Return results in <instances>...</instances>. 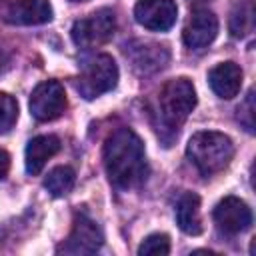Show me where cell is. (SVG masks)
I'll use <instances>...</instances> for the list:
<instances>
[{"label": "cell", "instance_id": "11", "mask_svg": "<svg viewBox=\"0 0 256 256\" xmlns=\"http://www.w3.org/2000/svg\"><path fill=\"white\" fill-rule=\"evenodd\" d=\"M124 52L138 74H154L162 70L170 60L168 48L156 42H130L126 44Z\"/></svg>", "mask_w": 256, "mask_h": 256}, {"label": "cell", "instance_id": "12", "mask_svg": "<svg viewBox=\"0 0 256 256\" xmlns=\"http://www.w3.org/2000/svg\"><path fill=\"white\" fill-rule=\"evenodd\" d=\"M216 34H218V18L210 10H194L184 26L182 40L188 48L200 50L212 44Z\"/></svg>", "mask_w": 256, "mask_h": 256}, {"label": "cell", "instance_id": "8", "mask_svg": "<svg viewBox=\"0 0 256 256\" xmlns=\"http://www.w3.org/2000/svg\"><path fill=\"white\" fill-rule=\"evenodd\" d=\"M0 14L8 24L36 26L52 20V6L48 0H6Z\"/></svg>", "mask_w": 256, "mask_h": 256}, {"label": "cell", "instance_id": "18", "mask_svg": "<svg viewBox=\"0 0 256 256\" xmlns=\"http://www.w3.org/2000/svg\"><path fill=\"white\" fill-rule=\"evenodd\" d=\"M168 252H170V238L168 234H160V232L146 236L138 248L140 256H164Z\"/></svg>", "mask_w": 256, "mask_h": 256}, {"label": "cell", "instance_id": "21", "mask_svg": "<svg viewBox=\"0 0 256 256\" xmlns=\"http://www.w3.org/2000/svg\"><path fill=\"white\" fill-rule=\"evenodd\" d=\"M8 168H10V154H8L6 150L0 148V180L6 176Z\"/></svg>", "mask_w": 256, "mask_h": 256}, {"label": "cell", "instance_id": "17", "mask_svg": "<svg viewBox=\"0 0 256 256\" xmlns=\"http://www.w3.org/2000/svg\"><path fill=\"white\" fill-rule=\"evenodd\" d=\"M252 22H254V10H252V0H240L232 14H230V32L236 38L246 36L252 30Z\"/></svg>", "mask_w": 256, "mask_h": 256}, {"label": "cell", "instance_id": "4", "mask_svg": "<svg viewBox=\"0 0 256 256\" xmlns=\"http://www.w3.org/2000/svg\"><path fill=\"white\" fill-rule=\"evenodd\" d=\"M116 82H118V66L114 58L108 54H98L86 64V68L76 78V90L80 92L82 98L94 100L110 92L116 86Z\"/></svg>", "mask_w": 256, "mask_h": 256}, {"label": "cell", "instance_id": "19", "mask_svg": "<svg viewBox=\"0 0 256 256\" xmlns=\"http://www.w3.org/2000/svg\"><path fill=\"white\" fill-rule=\"evenodd\" d=\"M18 118V102L6 94L0 92V134H6Z\"/></svg>", "mask_w": 256, "mask_h": 256}, {"label": "cell", "instance_id": "16", "mask_svg": "<svg viewBox=\"0 0 256 256\" xmlns=\"http://www.w3.org/2000/svg\"><path fill=\"white\" fill-rule=\"evenodd\" d=\"M74 182H76V172L70 166H56L44 178V188L58 198V196H66L74 188Z\"/></svg>", "mask_w": 256, "mask_h": 256}, {"label": "cell", "instance_id": "7", "mask_svg": "<svg viewBox=\"0 0 256 256\" xmlns=\"http://www.w3.org/2000/svg\"><path fill=\"white\" fill-rule=\"evenodd\" d=\"M30 114L38 122H50L56 120L68 106L64 86L58 80H46L40 82L32 94H30Z\"/></svg>", "mask_w": 256, "mask_h": 256}, {"label": "cell", "instance_id": "9", "mask_svg": "<svg viewBox=\"0 0 256 256\" xmlns=\"http://www.w3.org/2000/svg\"><path fill=\"white\" fill-rule=\"evenodd\" d=\"M178 8L174 0H138L134 6V18L140 26L154 32L170 30L176 22Z\"/></svg>", "mask_w": 256, "mask_h": 256}, {"label": "cell", "instance_id": "10", "mask_svg": "<svg viewBox=\"0 0 256 256\" xmlns=\"http://www.w3.org/2000/svg\"><path fill=\"white\" fill-rule=\"evenodd\" d=\"M214 222L226 234H240L252 226V210L248 204L236 196H226L220 200L212 212Z\"/></svg>", "mask_w": 256, "mask_h": 256}, {"label": "cell", "instance_id": "2", "mask_svg": "<svg viewBox=\"0 0 256 256\" xmlns=\"http://www.w3.org/2000/svg\"><path fill=\"white\" fill-rule=\"evenodd\" d=\"M194 108H196V90L188 78H172L160 88L158 106L154 112L158 116L156 122L158 136L164 140L166 146H170L172 138L178 136L180 126Z\"/></svg>", "mask_w": 256, "mask_h": 256}, {"label": "cell", "instance_id": "1", "mask_svg": "<svg viewBox=\"0 0 256 256\" xmlns=\"http://www.w3.org/2000/svg\"><path fill=\"white\" fill-rule=\"evenodd\" d=\"M102 158L108 180L118 190L138 188L148 178L144 144L130 128H118L106 138Z\"/></svg>", "mask_w": 256, "mask_h": 256}, {"label": "cell", "instance_id": "15", "mask_svg": "<svg viewBox=\"0 0 256 256\" xmlns=\"http://www.w3.org/2000/svg\"><path fill=\"white\" fill-rule=\"evenodd\" d=\"M176 224L182 232L190 236H198L202 232L200 218V196L194 192H184L176 202Z\"/></svg>", "mask_w": 256, "mask_h": 256}, {"label": "cell", "instance_id": "20", "mask_svg": "<svg viewBox=\"0 0 256 256\" xmlns=\"http://www.w3.org/2000/svg\"><path fill=\"white\" fill-rule=\"evenodd\" d=\"M238 120L244 124L248 132H254V92L246 94V100L238 106Z\"/></svg>", "mask_w": 256, "mask_h": 256}, {"label": "cell", "instance_id": "3", "mask_svg": "<svg viewBox=\"0 0 256 256\" xmlns=\"http://www.w3.org/2000/svg\"><path fill=\"white\" fill-rule=\"evenodd\" d=\"M188 160L198 168L202 176H212L222 172L234 158V144L230 136L222 132H196L186 146Z\"/></svg>", "mask_w": 256, "mask_h": 256}, {"label": "cell", "instance_id": "22", "mask_svg": "<svg viewBox=\"0 0 256 256\" xmlns=\"http://www.w3.org/2000/svg\"><path fill=\"white\" fill-rule=\"evenodd\" d=\"M72 2H80V0H72Z\"/></svg>", "mask_w": 256, "mask_h": 256}, {"label": "cell", "instance_id": "6", "mask_svg": "<svg viewBox=\"0 0 256 256\" xmlns=\"http://www.w3.org/2000/svg\"><path fill=\"white\" fill-rule=\"evenodd\" d=\"M104 244V234L100 226L84 212H78L74 216L72 232L70 236L56 248L58 254H72V256H82V254H96Z\"/></svg>", "mask_w": 256, "mask_h": 256}, {"label": "cell", "instance_id": "14", "mask_svg": "<svg viewBox=\"0 0 256 256\" xmlns=\"http://www.w3.org/2000/svg\"><path fill=\"white\" fill-rule=\"evenodd\" d=\"M60 138L58 136H52V134H42V136H34L28 146H26V154H24V160H26V172L28 174H38L46 162L60 152Z\"/></svg>", "mask_w": 256, "mask_h": 256}, {"label": "cell", "instance_id": "13", "mask_svg": "<svg viewBox=\"0 0 256 256\" xmlns=\"http://www.w3.org/2000/svg\"><path fill=\"white\" fill-rule=\"evenodd\" d=\"M208 84L218 98L232 100L242 86V68L234 62H220L208 72Z\"/></svg>", "mask_w": 256, "mask_h": 256}, {"label": "cell", "instance_id": "5", "mask_svg": "<svg viewBox=\"0 0 256 256\" xmlns=\"http://www.w3.org/2000/svg\"><path fill=\"white\" fill-rule=\"evenodd\" d=\"M116 30V16L110 8H98L72 24V40L80 48H94L108 42Z\"/></svg>", "mask_w": 256, "mask_h": 256}]
</instances>
